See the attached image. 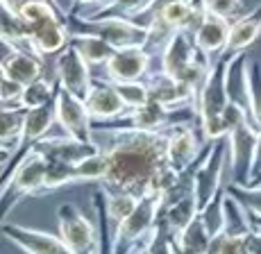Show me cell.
Segmentation results:
<instances>
[{
	"label": "cell",
	"instance_id": "obj_1",
	"mask_svg": "<svg viewBox=\"0 0 261 254\" xmlns=\"http://www.w3.org/2000/svg\"><path fill=\"white\" fill-rule=\"evenodd\" d=\"M170 127L143 132V129L93 127V143L107 152L109 171L100 186L132 193L143 197L168 188L175 171L168 163Z\"/></svg>",
	"mask_w": 261,
	"mask_h": 254
},
{
	"label": "cell",
	"instance_id": "obj_6",
	"mask_svg": "<svg viewBox=\"0 0 261 254\" xmlns=\"http://www.w3.org/2000/svg\"><path fill=\"white\" fill-rule=\"evenodd\" d=\"M227 141H229V171H232L234 182L248 186L250 179H252L259 129L250 121H243L227 134Z\"/></svg>",
	"mask_w": 261,
	"mask_h": 254
},
{
	"label": "cell",
	"instance_id": "obj_28",
	"mask_svg": "<svg viewBox=\"0 0 261 254\" xmlns=\"http://www.w3.org/2000/svg\"><path fill=\"white\" fill-rule=\"evenodd\" d=\"M154 3H157V0H116V3L107 5V7L95 9L87 18L120 16V18H129V21H139V18L150 12V7H152Z\"/></svg>",
	"mask_w": 261,
	"mask_h": 254
},
{
	"label": "cell",
	"instance_id": "obj_46",
	"mask_svg": "<svg viewBox=\"0 0 261 254\" xmlns=\"http://www.w3.org/2000/svg\"><path fill=\"white\" fill-rule=\"evenodd\" d=\"M259 232H261V229H259Z\"/></svg>",
	"mask_w": 261,
	"mask_h": 254
},
{
	"label": "cell",
	"instance_id": "obj_10",
	"mask_svg": "<svg viewBox=\"0 0 261 254\" xmlns=\"http://www.w3.org/2000/svg\"><path fill=\"white\" fill-rule=\"evenodd\" d=\"M55 75H57V82L66 91H71L73 96L82 98V100L91 91L93 77H91V71H89V62L71 43L55 57Z\"/></svg>",
	"mask_w": 261,
	"mask_h": 254
},
{
	"label": "cell",
	"instance_id": "obj_20",
	"mask_svg": "<svg viewBox=\"0 0 261 254\" xmlns=\"http://www.w3.org/2000/svg\"><path fill=\"white\" fill-rule=\"evenodd\" d=\"M259 34H261V5H257L254 9L241 14L239 18L232 21L227 46H225L223 52L237 54V52L248 50V48L259 39Z\"/></svg>",
	"mask_w": 261,
	"mask_h": 254
},
{
	"label": "cell",
	"instance_id": "obj_9",
	"mask_svg": "<svg viewBox=\"0 0 261 254\" xmlns=\"http://www.w3.org/2000/svg\"><path fill=\"white\" fill-rule=\"evenodd\" d=\"M229 159V141L227 136L216 138L207 159L200 163L198 173H195V197H198V207L202 209L216 193L223 186V171L225 163Z\"/></svg>",
	"mask_w": 261,
	"mask_h": 254
},
{
	"label": "cell",
	"instance_id": "obj_37",
	"mask_svg": "<svg viewBox=\"0 0 261 254\" xmlns=\"http://www.w3.org/2000/svg\"><path fill=\"white\" fill-rule=\"evenodd\" d=\"M116 91L120 93L123 102L127 104V109L134 107H141L150 100V91H148V84L143 79H132V82H114Z\"/></svg>",
	"mask_w": 261,
	"mask_h": 254
},
{
	"label": "cell",
	"instance_id": "obj_33",
	"mask_svg": "<svg viewBox=\"0 0 261 254\" xmlns=\"http://www.w3.org/2000/svg\"><path fill=\"white\" fill-rule=\"evenodd\" d=\"M73 184H77V163L48 161L43 193L55 191V188H62V186H73Z\"/></svg>",
	"mask_w": 261,
	"mask_h": 254
},
{
	"label": "cell",
	"instance_id": "obj_14",
	"mask_svg": "<svg viewBox=\"0 0 261 254\" xmlns=\"http://www.w3.org/2000/svg\"><path fill=\"white\" fill-rule=\"evenodd\" d=\"M30 41L37 54L41 57H57L71 41V30L68 18H46L41 23L30 25Z\"/></svg>",
	"mask_w": 261,
	"mask_h": 254
},
{
	"label": "cell",
	"instance_id": "obj_15",
	"mask_svg": "<svg viewBox=\"0 0 261 254\" xmlns=\"http://www.w3.org/2000/svg\"><path fill=\"white\" fill-rule=\"evenodd\" d=\"M202 150H204V141L198 138L195 129H191L189 123H175V125H170L168 163L175 173L191 166L202 154Z\"/></svg>",
	"mask_w": 261,
	"mask_h": 254
},
{
	"label": "cell",
	"instance_id": "obj_35",
	"mask_svg": "<svg viewBox=\"0 0 261 254\" xmlns=\"http://www.w3.org/2000/svg\"><path fill=\"white\" fill-rule=\"evenodd\" d=\"M105 191V195H107V211H109V218H112L114 222H123L125 218L129 216V213L134 211V207H137L139 197H134L132 193H125V191H114V188H105L100 186Z\"/></svg>",
	"mask_w": 261,
	"mask_h": 254
},
{
	"label": "cell",
	"instance_id": "obj_13",
	"mask_svg": "<svg viewBox=\"0 0 261 254\" xmlns=\"http://www.w3.org/2000/svg\"><path fill=\"white\" fill-rule=\"evenodd\" d=\"M150 54L143 46H129L118 48L114 57L105 64L109 82H132V79H143L150 68Z\"/></svg>",
	"mask_w": 261,
	"mask_h": 254
},
{
	"label": "cell",
	"instance_id": "obj_21",
	"mask_svg": "<svg viewBox=\"0 0 261 254\" xmlns=\"http://www.w3.org/2000/svg\"><path fill=\"white\" fill-rule=\"evenodd\" d=\"M229 27H232V21L225 16H218V14L207 12L204 21L200 23V27L195 30L193 39L198 43L200 50H204L207 54H220L227 46L229 39Z\"/></svg>",
	"mask_w": 261,
	"mask_h": 254
},
{
	"label": "cell",
	"instance_id": "obj_7",
	"mask_svg": "<svg viewBox=\"0 0 261 254\" xmlns=\"http://www.w3.org/2000/svg\"><path fill=\"white\" fill-rule=\"evenodd\" d=\"M55 104H57V123L68 136H75L80 141H93V116L89 114L82 98L73 96L57 82Z\"/></svg>",
	"mask_w": 261,
	"mask_h": 254
},
{
	"label": "cell",
	"instance_id": "obj_42",
	"mask_svg": "<svg viewBox=\"0 0 261 254\" xmlns=\"http://www.w3.org/2000/svg\"><path fill=\"white\" fill-rule=\"evenodd\" d=\"M261 175V129H259V141H257V152H254V166H252V179ZM250 179V182H252Z\"/></svg>",
	"mask_w": 261,
	"mask_h": 254
},
{
	"label": "cell",
	"instance_id": "obj_34",
	"mask_svg": "<svg viewBox=\"0 0 261 254\" xmlns=\"http://www.w3.org/2000/svg\"><path fill=\"white\" fill-rule=\"evenodd\" d=\"M109 171V159L105 150H98L91 157L77 163V184H89V182H102Z\"/></svg>",
	"mask_w": 261,
	"mask_h": 254
},
{
	"label": "cell",
	"instance_id": "obj_17",
	"mask_svg": "<svg viewBox=\"0 0 261 254\" xmlns=\"http://www.w3.org/2000/svg\"><path fill=\"white\" fill-rule=\"evenodd\" d=\"M84 102H87V109L93 116V121H116L129 111L114 82L109 79H93L91 91L87 93Z\"/></svg>",
	"mask_w": 261,
	"mask_h": 254
},
{
	"label": "cell",
	"instance_id": "obj_25",
	"mask_svg": "<svg viewBox=\"0 0 261 254\" xmlns=\"http://www.w3.org/2000/svg\"><path fill=\"white\" fill-rule=\"evenodd\" d=\"M212 245V234L204 227L202 218H195L179 234H175V250L179 254H207Z\"/></svg>",
	"mask_w": 261,
	"mask_h": 254
},
{
	"label": "cell",
	"instance_id": "obj_31",
	"mask_svg": "<svg viewBox=\"0 0 261 254\" xmlns=\"http://www.w3.org/2000/svg\"><path fill=\"white\" fill-rule=\"evenodd\" d=\"M225 197H227V186H220V191L200 209V218H202L204 227L209 229V234L216 236L225 229Z\"/></svg>",
	"mask_w": 261,
	"mask_h": 254
},
{
	"label": "cell",
	"instance_id": "obj_12",
	"mask_svg": "<svg viewBox=\"0 0 261 254\" xmlns=\"http://www.w3.org/2000/svg\"><path fill=\"white\" fill-rule=\"evenodd\" d=\"M198 54H200V48H198V43H195L193 34L179 30V32L173 34V39H170L166 43V48L162 50V71L168 73L170 77L184 82L191 66H193L195 59H198Z\"/></svg>",
	"mask_w": 261,
	"mask_h": 254
},
{
	"label": "cell",
	"instance_id": "obj_19",
	"mask_svg": "<svg viewBox=\"0 0 261 254\" xmlns=\"http://www.w3.org/2000/svg\"><path fill=\"white\" fill-rule=\"evenodd\" d=\"M0 73L28 87L34 79L43 77V57L37 52L14 48L12 52L3 54V59H0Z\"/></svg>",
	"mask_w": 261,
	"mask_h": 254
},
{
	"label": "cell",
	"instance_id": "obj_30",
	"mask_svg": "<svg viewBox=\"0 0 261 254\" xmlns=\"http://www.w3.org/2000/svg\"><path fill=\"white\" fill-rule=\"evenodd\" d=\"M223 232H227L229 236H237V238H243V236H248L250 232H254L248 211H245L229 193H227V197H225V229Z\"/></svg>",
	"mask_w": 261,
	"mask_h": 254
},
{
	"label": "cell",
	"instance_id": "obj_4",
	"mask_svg": "<svg viewBox=\"0 0 261 254\" xmlns=\"http://www.w3.org/2000/svg\"><path fill=\"white\" fill-rule=\"evenodd\" d=\"M46 171H48V159L37 150H32L28 157L14 168L9 179L3 182L0 188V202H3V220H7V213L16 207L28 195H37L43 193V184H46Z\"/></svg>",
	"mask_w": 261,
	"mask_h": 254
},
{
	"label": "cell",
	"instance_id": "obj_5",
	"mask_svg": "<svg viewBox=\"0 0 261 254\" xmlns=\"http://www.w3.org/2000/svg\"><path fill=\"white\" fill-rule=\"evenodd\" d=\"M159 207H162V195L159 193H148L139 197L134 211L125 218L116 229V250L125 254L134 243H141L154 232L159 222Z\"/></svg>",
	"mask_w": 261,
	"mask_h": 254
},
{
	"label": "cell",
	"instance_id": "obj_24",
	"mask_svg": "<svg viewBox=\"0 0 261 254\" xmlns=\"http://www.w3.org/2000/svg\"><path fill=\"white\" fill-rule=\"evenodd\" d=\"M91 200H93L95 216H98V250H95V254H118V250H116L118 222H114L112 218H109L107 195H105V191L100 186L91 195Z\"/></svg>",
	"mask_w": 261,
	"mask_h": 254
},
{
	"label": "cell",
	"instance_id": "obj_43",
	"mask_svg": "<svg viewBox=\"0 0 261 254\" xmlns=\"http://www.w3.org/2000/svg\"><path fill=\"white\" fill-rule=\"evenodd\" d=\"M84 5H98V7H100V5H102V0H71V9H68V12L75 14L80 7H84Z\"/></svg>",
	"mask_w": 261,
	"mask_h": 254
},
{
	"label": "cell",
	"instance_id": "obj_38",
	"mask_svg": "<svg viewBox=\"0 0 261 254\" xmlns=\"http://www.w3.org/2000/svg\"><path fill=\"white\" fill-rule=\"evenodd\" d=\"M207 254H245L243 238L229 236L227 232H220L212 236V245H209Z\"/></svg>",
	"mask_w": 261,
	"mask_h": 254
},
{
	"label": "cell",
	"instance_id": "obj_23",
	"mask_svg": "<svg viewBox=\"0 0 261 254\" xmlns=\"http://www.w3.org/2000/svg\"><path fill=\"white\" fill-rule=\"evenodd\" d=\"M28 109L25 107H3L0 111V143H3V166L16 152L23 136Z\"/></svg>",
	"mask_w": 261,
	"mask_h": 254
},
{
	"label": "cell",
	"instance_id": "obj_18",
	"mask_svg": "<svg viewBox=\"0 0 261 254\" xmlns=\"http://www.w3.org/2000/svg\"><path fill=\"white\" fill-rule=\"evenodd\" d=\"M39 154L48 159V161H64V163H80L87 157H91L100 150L93 141H80L75 136H57V138H41L37 146L32 148Z\"/></svg>",
	"mask_w": 261,
	"mask_h": 254
},
{
	"label": "cell",
	"instance_id": "obj_2",
	"mask_svg": "<svg viewBox=\"0 0 261 254\" xmlns=\"http://www.w3.org/2000/svg\"><path fill=\"white\" fill-rule=\"evenodd\" d=\"M234 54L220 52L212 64L207 79L198 93V123L200 136L204 143L227 136V127L223 123V114L229 104L227 96V66Z\"/></svg>",
	"mask_w": 261,
	"mask_h": 254
},
{
	"label": "cell",
	"instance_id": "obj_44",
	"mask_svg": "<svg viewBox=\"0 0 261 254\" xmlns=\"http://www.w3.org/2000/svg\"><path fill=\"white\" fill-rule=\"evenodd\" d=\"M125 254H150L148 252V238H145V241H141V243H134L132 247H129L127 252Z\"/></svg>",
	"mask_w": 261,
	"mask_h": 254
},
{
	"label": "cell",
	"instance_id": "obj_22",
	"mask_svg": "<svg viewBox=\"0 0 261 254\" xmlns=\"http://www.w3.org/2000/svg\"><path fill=\"white\" fill-rule=\"evenodd\" d=\"M248 66H250V59H248V52L245 50L237 52L232 59H229V66H227V96H229V102L239 104V107L250 116V123H252V111H250Z\"/></svg>",
	"mask_w": 261,
	"mask_h": 254
},
{
	"label": "cell",
	"instance_id": "obj_47",
	"mask_svg": "<svg viewBox=\"0 0 261 254\" xmlns=\"http://www.w3.org/2000/svg\"><path fill=\"white\" fill-rule=\"evenodd\" d=\"M177 254H179V252H177Z\"/></svg>",
	"mask_w": 261,
	"mask_h": 254
},
{
	"label": "cell",
	"instance_id": "obj_26",
	"mask_svg": "<svg viewBox=\"0 0 261 254\" xmlns=\"http://www.w3.org/2000/svg\"><path fill=\"white\" fill-rule=\"evenodd\" d=\"M68 43L77 48L80 54L89 62V66H105L116 52L112 43H107L100 37H93V34H71Z\"/></svg>",
	"mask_w": 261,
	"mask_h": 254
},
{
	"label": "cell",
	"instance_id": "obj_40",
	"mask_svg": "<svg viewBox=\"0 0 261 254\" xmlns=\"http://www.w3.org/2000/svg\"><path fill=\"white\" fill-rule=\"evenodd\" d=\"M207 3V12L218 14V16H225L229 21L241 16V9H243V3L241 0H204Z\"/></svg>",
	"mask_w": 261,
	"mask_h": 254
},
{
	"label": "cell",
	"instance_id": "obj_8",
	"mask_svg": "<svg viewBox=\"0 0 261 254\" xmlns=\"http://www.w3.org/2000/svg\"><path fill=\"white\" fill-rule=\"evenodd\" d=\"M57 220L59 236L71 247L73 254H95V250H98V229L73 204H62L57 209Z\"/></svg>",
	"mask_w": 261,
	"mask_h": 254
},
{
	"label": "cell",
	"instance_id": "obj_29",
	"mask_svg": "<svg viewBox=\"0 0 261 254\" xmlns=\"http://www.w3.org/2000/svg\"><path fill=\"white\" fill-rule=\"evenodd\" d=\"M225 186H227L229 195L248 211L254 232H259L261 229V186H243V184H237V182L225 184Z\"/></svg>",
	"mask_w": 261,
	"mask_h": 254
},
{
	"label": "cell",
	"instance_id": "obj_32",
	"mask_svg": "<svg viewBox=\"0 0 261 254\" xmlns=\"http://www.w3.org/2000/svg\"><path fill=\"white\" fill-rule=\"evenodd\" d=\"M55 93H57V79L50 77H39L32 84H28L23 91V107L25 109H37L48 104L50 100H55Z\"/></svg>",
	"mask_w": 261,
	"mask_h": 254
},
{
	"label": "cell",
	"instance_id": "obj_36",
	"mask_svg": "<svg viewBox=\"0 0 261 254\" xmlns=\"http://www.w3.org/2000/svg\"><path fill=\"white\" fill-rule=\"evenodd\" d=\"M250 82V111H252V125L261 129V62L252 59L248 66Z\"/></svg>",
	"mask_w": 261,
	"mask_h": 254
},
{
	"label": "cell",
	"instance_id": "obj_27",
	"mask_svg": "<svg viewBox=\"0 0 261 254\" xmlns=\"http://www.w3.org/2000/svg\"><path fill=\"white\" fill-rule=\"evenodd\" d=\"M198 213H200V207H198V197H195V193H191V195H187L184 200L170 204V207H166V209H159V216L168 222L173 236L182 232L189 222H193L195 218H198Z\"/></svg>",
	"mask_w": 261,
	"mask_h": 254
},
{
	"label": "cell",
	"instance_id": "obj_3",
	"mask_svg": "<svg viewBox=\"0 0 261 254\" xmlns=\"http://www.w3.org/2000/svg\"><path fill=\"white\" fill-rule=\"evenodd\" d=\"M68 30L71 34H93L105 39L114 48H129V46H145L148 41V27L139 25L137 21L120 16L107 18H87L80 14H68Z\"/></svg>",
	"mask_w": 261,
	"mask_h": 254
},
{
	"label": "cell",
	"instance_id": "obj_16",
	"mask_svg": "<svg viewBox=\"0 0 261 254\" xmlns=\"http://www.w3.org/2000/svg\"><path fill=\"white\" fill-rule=\"evenodd\" d=\"M150 91V100H157L162 104H166L170 109H179L187 104H198V91L189 84H184L182 79L170 77L168 73H152L145 79Z\"/></svg>",
	"mask_w": 261,
	"mask_h": 254
},
{
	"label": "cell",
	"instance_id": "obj_45",
	"mask_svg": "<svg viewBox=\"0 0 261 254\" xmlns=\"http://www.w3.org/2000/svg\"><path fill=\"white\" fill-rule=\"evenodd\" d=\"M48 3H53V5H59V3H57V0H48Z\"/></svg>",
	"mask_w": 261,
	"mask_h": 254
},
{
	"label": "cell",
	"instance_id": "obj_11",
	"mask_svg": "<svg viewBox=\"0 0 261 254\" xmlns=\"http://www.w3.org/2000/svg\"><path fill=\"white\" fill-rule=\"evenodd\" d=\"M3 236L16 247H21L25 254H73L71 247L62 241V236L41 232V229L3 222Z\"/></svg>",
	"mask_w": 261,
	"mask_h": 254
},
{
	"label": "cell",
	"instance_id": "obj_41",
	"mask_svg": "<svg viewBox=\"0 0 261 254\" xmlns=\"http://www.w3.org/2000/svg\"><path fill=\"white\" fill-rule=\"evenodd\" d=\"M243 247L245 254H261V232H250L243 236Z\"/></svg>",
	"mask_w": 261,
	"mask_h": 254
},
{
	"label": "cell",
	"instance_id": "obj_39",
	"mask_svg": "<svg viewBox=\"0 0 261 254\" xmlns=\"http://www.w3.org/2000/svg\"><path fill=\"white\" fill-rule=\"evenodd\" d=\"M23 91H25V84L3 75V79H0V100H3V107H23Z\"/></svg>",
	"mask_w": 261,
	"mask_h": 254
}]
</instances>
